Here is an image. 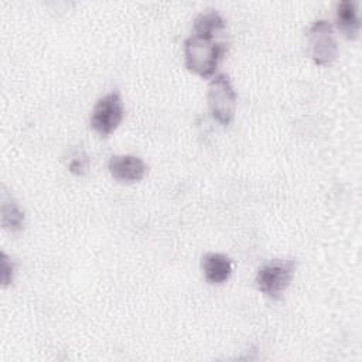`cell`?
Masks as SVG:
<instances>
[{"label":"cell","mask_w":362,"mask_h":362,"mask_svg":"<svg viewBox=\"0 0 362 362\" xmlns=\"http://www.w3.org/2000/svg\"><path fill=\"white\" fill-rule=\"evenodd\" d=\"M228 51V44L214 35L192 34L184 41L185 66L201 78L212 76Z\"/></svg>","instance_id":"cell-1"},{"label":"cell","mask_w":362,"mask_h":362,"mask_svg":"<svg viewBox=\"0 0 362 362\" xmlns=\"http://www.w3.org/2000/svg\"><path fill=\"white\" fill-rule=\"evenodd\" d=\"M296 266L294 259H274L264 263L256 273L257 288L269 298H280L293 280Z\"/></svg>","instance_id":"cell-2"},{"label":"cell","mask_w":362,"mask_h":362,"mask_svg":"<svg viewBox=\"0 0 362 362\" xmlns=\"http://www.w3.org/2000/svg\"><path fill=\"white\" fill-rule=\"evenodd\" d=\"M206 100L211 116L221 126H229L235 117L236 92L228 75L218 74L211 79Z\"/></svg>","instance_id":"cell-3"},{"label":"cell","mask_w":362,"mask_h":362,"mask_svg":"<svg viewBox=\"0 0 362 362\" xmlns=\"http://www.w3.org/2000/svg\"><path fill=\"white\" fill-rule=\"evenodd\" d=\"M308 52L314 64L328 65L338 54L337 40L332 25L327 20H315L307 30Z\"/></svg>","instance_id":"cell-4"},{"label":"cell","mask_w":362,"mask_h":362,"mask_svg":"<svg viewBox=\"0 0 362 362\" xmlns=\"http://www.w3.org/2000/svg\"><path fill=\"white\" fill-rule=\"evenodd\" d=\"M123 115L124 107L120 93L112 90L96 102L90 116V126L98 134L106 137L119 127Z\"/></svg>","instance_id":"cell-5"},{"label":"cell","mask_w":362,"mask_h":362,"mask_svg":"<svg viewBox=\"0 0 362 362\" xmlns=\"http://www.w3.org/2000/svg\"><path fill=\"white\" fill-rule=\"evenodd\" d=\"M110 175L120 182L140 181L147 173V164L137 156H112L107 163Z\"/></svg>","instance_id":"cell-6"},{"label":"cell","mask_w":362,"mask_h":362,"mask_svg":"<svg viewBox=\"0 0 362 362\" xmlns=\"http://www.w3.org/2000/svg\"><path fill=\"white\" fill-rule=\"evenodd\" d=\"M201 267L204 277L211 284H222L232 274V262L226 255L209 252L202 256Z\"/></svg>","instance_id":"cell-7"},{"label":"cell","mask_w":362,"mask_h":362,"mask_svg":"<svg viewBox=\"0 0 362 362\" xmlns=\"http://www.w3.org/2000/svg\"><path fill=\"white\" fill-rule=\"evenodd\" d=\"M335 21L339 31L346 38H355L361 30V20L358 17L356 4L351 0H342L337 6Z\"/></svg>","instance_id":"cell-8"},{"label":"cell","mask_w":362,"mask_h":362,"mask_svg":"<svg viewBox=\"0 0 362 362\" xmlns=\"http://www.w3.org/2000/svg\"><path fill=\"white\" fill-rule=\"evenodd\" d=\"M225 20L216 10H206L194 20V34L199 35H216L225 28Z\"/></svg>","instance_id":"cell-9"},{"label":"cell","mask_w":362,"mask_h":362,"mask_svg":"<svg viewBox=\"0 0 362 362\" xmlns=\"http://www.w3.org/2000/svg\"><path fill=\"white\" fill-rule=\"evenodd\" d=\"M24 222V212L13 199L3 198L1 204V225L10 230L21 229Z\"/></svg>","instance_id":"cell-10"},{"label":"cell","mask_w":362,"mask_h":362,"mask_svg":"<svg viewBox=\"0 0 362 362\" xmlns=\"http://www.w3.org/2000/svg\"><path fill=\"white\" fill-rule=\"evenodd\" d=\"M13 274H14V264L8 259V256L3 252L1 253V283H3V286H7L13 281Z\"/></svg>","instance_id":"cell-11"},{"label":"cell","mask_w":362,"mask_h":362,"mask_svg":"<svg viewBox=\"0 0 362 362\" xmlns=\"http://www.w3.org/2000/svg\"><path fill=\"white\" fill-rule=\"evenodd\" d=\"M69 171L74 173V174H83L85 171V160L83 158H74L71 163H69Z\"/></svg>","instance_id":"cell-12"}]
</instances>
